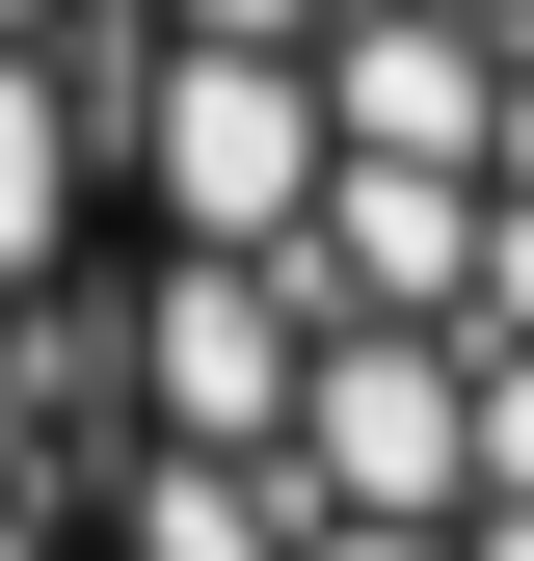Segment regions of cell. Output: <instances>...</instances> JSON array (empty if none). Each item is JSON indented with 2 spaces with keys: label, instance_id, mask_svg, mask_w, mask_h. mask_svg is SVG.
Listing matches in <instances>:
<instances>
[{
  "label": "cell",
  "instance_id": "cell-1",
  "mask_svg": "<svg viewBox=\"0 0 534 561\" xmlns=\"http://www.w3.org/2000/svg\"><path fill=\"white\" fill-rule=\"evenodd\" d=\"M81 161V561H534V0H107Z\"/></svg>",
  "mask_w": 534,
  "mask_h": 561
}]
</instances>
